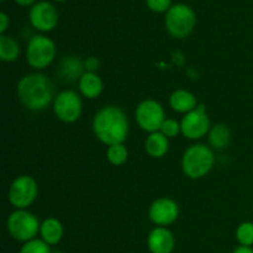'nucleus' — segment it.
I'll list each match as a JSON object with an SVG mask.
<instances>
[{
    "instance_id": "nucleus-30",
    "label": "nucleus",
    "mask_w": 253,
    "mask_h": 253,
    "mask_svg": "<svg viewBox=\"0 0 253 253\" xmlns=\"http://www.w3.org/2000/svg\"><path fill=\"white\" fill-rule=\"evenodd\" d=\"M56 1H66V0H56Z\"/></svg>"
},
{
    "instance_id": "nucleus-18",
    "label": "nucleus",
    "mask_w": 253,
    "mask_h": 253,
    "mask_svg": "<svg viewBox=\"0 0 253 253\" xmlns=\"http://www.w3.org/2000/svg\"><path fill=\"white\" fill-rule=\"evenodd\" d=\"M84 64L78 57H66L59 64V72L67 81H76L79 76H83Z\"/></svg>"
},
{
    "instance_id": "nucleus-14",
    "label": "nucleus",
    "mask_w": 253,
    "mask_h": 253,
    "mask_svg": "<svg viewBox=\"0 0 253 253\" xmlns=\"http://www.w3.org/2000/svg\"><path fill=\"white\" fill-rule=\"evenodd\" d=\"M79 88L84 96L93 99L100 95L103 91V82L94 72H86L81 77Z\"/></svg>"
},
{
    "instance_id": "nucleus-20",
    "label": "nucleus",
    "mask_w": 253,
    "mask_h": 253,
    "mask_svg": "<svg viewBox=\"0 0 253 253\" xmlns=\"http://www.w3.org/2000/svg\"><path fill=\"white\" fill-rule=\"evenodd\" d=\"M210 143L214 146L215 148L226 147L229 145L230 141V130L227 128L226 125H216L209 133Z\"/></svg>"
},
{
    "instance_id": "nucleus-17",
    "label": "nucleus",
    "mask_w": 253,
    "mask_h": 253,
    "mask_svg": "<svg viewBox=\"0 0 253 253\" xmlns=\"http://www.w3.org/2000/svg\"><path fill=\"white\" fill-rule=\"evenodd\" d=\"M169 143H168L167 136L163 135L162 132H153L148 136L146 140V151L151 157H162L167 153Z\"/></svg>"
},
{
    "instance_id": "nucleus-1",
    "label": "nucleus",
    "mask_w": 253,
    "mask_h": 253,
    "mask_svg": "<svg viewBox=\"0 0 253 253\" xmlns=\"http://www.w3.org/2000/svg\"><path fill=\"white\" fill-rule=\"evenodd\" d=\"M93 127L96 137L103 143L109 146L120 145L127 137L128 121L121 109L106 106L96 114Z\"/></svg>"
},
{
    "instance_id": "nucleus-8",
    "label": "nucleus",
    "mask_w": 253,
    "mask_h": 253,
    "mask_svg": "<svg viewBox=\"0 0 253 253\" xmlns=\"http://www.w3.org/2000/svg\"><path fill=\"white\" fill-rule=\"evenodd\" d=\"M136 120L142 130L151 133L157 132L165 123V111L157 101L145 100L136 110Z\"/></svg>"
},
{
    "instance_id": "nucleus-23",
    "label": "nucleus",
    "mask_w": 253,
    "mask_h": 253,
    "mask_svg": "<svg viewBox=\"0 0 253 253\" xmlns=\"http://www.w3.org/2000/svg\"><path fill=\"white\" fill-rule=\"evenodd\" d=\"M20 253H51V250L43 240H31L22 246Z\"/></svg>"
},
{
    "instance_id": "nucleus-4",
    "label": "nucleus",
    "mask_w": 253,
    "mask_h": 253,
    "mask_svg": "<svg viewBox=\"0 0 253 253\" xmlns=\"http://www.w3.org/2000/svg\"><path fill=\"white\" fill-rule=\"evenodd\" d=\"M197 22L194 11L185 4H175L170 6L166 14V27L172 36L182 39L193 31Z\"/></svg>"
},
{
    "instance_id": "nucleus-5",
    "label": "nucleus",
    "mask_w": 253,
    "mask_h": 253,
    "mask_svg": "<svg viewBox=\"0 0 253 253\" xmlns=\"http://www.w3.org/2000/svg\"><path fill=\"white\" fill-rule=\"evenodd\" d=\"M41 229L39 220L25 210H17L12 212L7 219V230L15 240L21 242H29L34 240L39 230Z\"/></svg>"
},
{
    "instance_id": "nucleus-25",
    "label": "nucleus",
    "mask_w": 253,
    "mask_h": 253,
    "mask_svg": "<svg viewBox=\"0 0 253 253\" xmlns=\"http://www.w3.org/2000/svg\"><path fill=\"white\" fill-rule=\"evenodd\" d=\"M146 4L155 12L168 11L170 9V6H172L170 0H146Z\"/></svg>"
},
{
    "instance_id": "nucleus-26",
    "label": "nucleus",
    "mask_w": 253,
    "mask_h": 253,
    "mask_svg": "<svg viewBox=\"0 0 253 253\" xmlns=\"http://www.w3.org/2000/svg\"><path fill=\"white\" fill-rule=\"evenodd\" d=\"M7 25H9V16H7L5 12L0 14V32L4 34L7 29Z\"/></svg>"
},
{
    "instance_id": "nucleus-21",
    "label": "nucleus",
    "mask_w": 253,
    "mask_h": 253,
    "mask_svg": "<svg viewBox=\"0 0 253 253\" xmlns=\"http://www.w3.org/2000/svg\"><path fill=\"white\" fill-rule=\"evenodd\" d=\"M108 160L115 166H120L125 163V161L127 160V150H126L125 146L123 143L109 146Z\"/></svg>"
},
{
    "instance_id": "nucleus-19",
    "label": "nucleus",
    "mask_w": 253,
    "mask_h": 253,
    "mask_svg": "<svg viewBox=\"0 0 253 253\" xmlns=\"http://www.w3.org/2000/svg\"><path fill=\"white\" fill-rule=\"evenodd\" d=\"M20 54V47L11 37L0 36V58L4 62L16 61Z\"/></svg>"
},
{
    "instance_id": "nucleus-16",
    "label": "nucleus",
    "mask_w": 253,
    "mask_h": 253,
    "mask_svg": "<svg viewBox=\"0 0 253 253\" xmlns=\"http://www.w3.org/2000/svg\"><path fill=\"white\" fill-rule=\"evenodd\" d=\"M40 232H41L42 240L47 245H56L61 241L62 236H63V227L58 220L49 217L42 222Z\"/></svg>"
},
{
    "instance_id": "nucleus-24",
    "label": "nucleus",
    "mask_w": 253,
    "mask_h": 253,
    "mask_svg": "<svg viewBox=\"0 0 253 253\" xmlns=\"http://www.w3.org/2000/svg\"><path fill=\"white\" fill-rule=\"evenodd\" d=\"M179 131L180 125L175 120H172V119L165 120V123L162 124V127H161V132L167 136V137H174L179 133Z\"/></svg>"
},
{
    "instance_id": "nucleus-28",
    "label": "nucleus",
    "mask_w": 253,
    "mask_h": 253,
    "mask_svg": "<svg viewBox=\"0 0 253 253\" xmlns=\"http://www.w3.org/2000/svg\"><path fill=\"white\" fill-rule=\"evenodd\" d=\"M234 253H253V250L249 246H241L235 250Z\"/></svg>"
},
{
    "instance_id": "nucleus-29",
    "label": "nucleus",
    "mask_w": 253,
    "mask_h": 253,
    "mask_svg": "<svg viewBox=\"0 0 253 253\" xmlns=\"http://www.w3.org/2000/svg\"><path fill=\"white\" fill-rule=\"evenodd\" d=\"M35 1H36V0H15V2L21 5V6H30V5L34 4Z\"/></svg>"
},
{
    "instance_id": "nucleus-7",
    "label": "nucleus",
    "mask_w": 253,
    "mask_h": 253,
    "mask_svg": "<svg viewBox=\"0 0 253 253\" xmlns=\"http://www.w3.org/2000/svg\"><path fill=\"white\" fill-rule=\"evenodd\" d=\"M37 197V184L34 178L22 175L12 182L9 192V200L17 209H25L35 202Z\"/></svg>"
},
{
    "instance_id": "nucleus-15",
    "label": "nucleus",
    "mask_w": 253,
    "mask_h": 253,
    "mask_svg": "<svg viewBox=\"0 0 253 253\" xmlns=\"http://www.w3.org/2000/svg\"><path fill=\"white\" fill-rule=\"evenodd\" d=\"M170 106L177 113H190L197 108V99L187 90H177L170 95Z\"/></svg>"
},
{
    "instance_id": "nucleus-6",
    "label": "nucleus",
    "mask_w": 253,
    "mask_h": 253,
    "mask_svg": "<svg viewBox=\"0 0 253 253\" xmlns=\"http://www.w3.org/2000/svg\"><path fill=\"white\" fill-rule=\"evenodd\" d=\"M56 56V46L48 37L37 35L30 40L26 49L27 62L36 69L46 68Z\"/></svg>"
},
{
    "instance_id": "nucleus-3",
    "label": "nucleus",
    "mask_w": 253,
    "mask_h": 253,
    "mask_svg": "<svg viewBox=\"0 0 253 253\" xmlns=\"http://www.w3.org/2000/svg\"><path fill=\"white\" fill-rule=\"evenodd\" d=\"M183 170L193 179L202 178L214 166V155L205 145H194L185 151L183 156Z\"/></svg>"
},
{
    "instance_id": "nucleus-27",
    "label": "nucleus",
    "mask_w": 253,
    "mask_h": 253,
    "mask_svg": "<svg viewBox=\"0 0 253 253\" xmlns=\"http://www.w3.org/2000/svg\"><path fill=\"white\" fill-rule=\"evenodd\" d=\"M85 66H86V68L89 69V72L95 71V69H98L99 62L96 61V58H93V57H91V58H89L88 61H86Z\"/></svg>"
},
{
    "instance_id": "nucleus-13",
    "label": "nucleus",
    "mask_w": 253,
    "mask_h": 253,
    "mask_svg": "<svg viewBox=\"0 0 253 253\" xmlns=\"http://www.w3.org/2000/svg\"><path fill=\"white\" fill-rule=\"evenodd\" d=\"M173 247L174 237L165 227H157L148 236V249L152 253H170Z\"/></svg>"
},
{
    "instance_id": "nucleus-22",
    "label": "nucleus",
    "mask_w": 253,
    "mask_h": 253,
    "mask_svg": "<svg viewBox=\"0 0 253 253\" xmlns=\"http://www.w3.org/2000/svg\"><path fill=\"white\" fill-rule=\"evenodd\" d=\"M237 240L242 246L251 247L253 245V224L244 222L237 229Z\"/></svg>"
},
{
    "instance_id": "nucleus-2",
    "label": "nucleus",
    "mask_w": 253,
    "mask_h": 253,
    "mask_svg": "<svg viewBox=\"0 0 253 253\" xmlns=\"http://www.w3.org/2000/svg\"><path fill=\"white\" fill-rule=\"evenodd\" d=\"M54 86L46 76L32 73L24 77L17 84V95L30 110H43L52 101Z\"/></svg>"
},
{
    "instance_id": "nucleus-12",
    "label": "nucleus",
    "mask_w": 253,
    "mask_h": 253,
    "mask_svg": "<svg viewBox=\"0 0 253 253\" xmlns=\"http://www.w3.org/2000/svg\"><path fill=\"white\" fill-rule=\"evenodd\" d=\"M179 209L173 200L161 198L150 208V217L157 225H169L177 220Z\"/></svg>"
},
{
    "instance_id": "nucleus-9",
    "label": "nucleus",
    "mask_w": 253,
    "mask_h": 253,
    "mask_svg": "<svg viewBox=\"0 0 253 253\" xmlns=\"http://www.w3.org/2000/svg\"><path fill=\"white\" fill-rule=\"evenodd\" d=\"M210 126L209 118L207 115L204 105H198L193 111L188 113L180 123V130L183 135L192 140L203 137L208 132Z\"/></svg>"
},
{
    "instance_id": "nucleus-11",
    "label": "nucleus",
    "mask_w": 253,
    "mask_h": 253,
    "mask_svg": "<svg viewBox=\"0 0 253 253\" xmlns=\"http://www.w3.org/2000/svg\"><path fill=\"white\" fill-rule=\"evenodd\" d=\"M30 21L39 31H51L58 22V11L48 1L37 2L31 7Z\"/></svg>"
},
{
    "instance_id": "nucleus-10",
    "label": "nucleus",
    "mask_w": 253,
    "mask_h": 253,
    "mask_svg": "<svg viewBox=\"0 0 253 253\" xmlns=\"http://www.w3.org/2000/svg\"><path fill=\"white\" fill-rule=\"evenodd\" d=\"M54 113L64 123H74L82 114V101L72 90H64L54 100Z\"/></svg>"
}]
</instances>
